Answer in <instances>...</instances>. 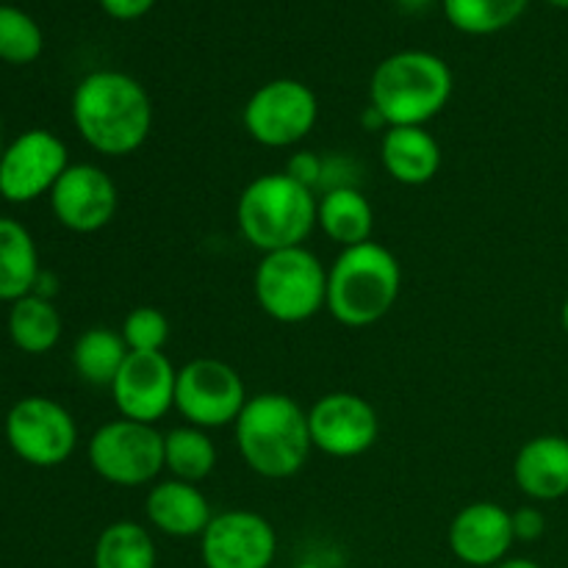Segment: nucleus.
I'll return each instance as SVG.
<instances>
[{"label":"nucleus","instance_id":"nucleus-15","mask_svg":"<svg viewBox=\"0 0 568 568\" xmlns=\"http://www.w3.org/2000/svg\"><path fill=\"white\" fill-rule=\"evenodd\" d=\"M120 194L105 170L94 164H70L50 192L55 220L72 233H98L114 220Z\"/></svg>","mask_w":568,"mask_h":568},{"label":"nucleus","instance_id":"nucleus-33","mask_svg":"<svg viewBox=\"0 0 568 568\" xmlns=\"http://www.w3.org/2000/svg\"><path fill=\"white\" fill-rule=\"evenodd\" d=\"M405 11H425L433 0H397Z\"/></svg>","mask_w":568,"mask_h":568},{"label":"nucleus","instance_id":"nucleus-1","mask_svg":"<svg viewBox=\"0 0 568 568\" xmlns=\"http://www.w3.org/2000/svg\"><path fill=\"white\" fill-rule=\"evenodd\" d=\"M72 122L94 153L122 159L148 142L153 100L128 72L94 70L72 92Z\"/></svg>","mask_w":568,"mask_h":568},{"label":"nucleus","instance_id":"nucleus-25","mask_svg":"<svg viewBox=\"0 0 568 568\" xmlns=\"http://www.w3.org/2000/svg\"><path fill=\"white\" fill-rule=\"evenodd\" d=\"M155 564L153 536L136 521H114L94 544V568H155Z\"/></svg>","mask_w":568,"mask_h":568},{"label":"nucleus","instance_id":"nucleus-3","mask_svg":"<svg viewBox=\"0 0 568 568\" xmlns=\"http://www.w3.org/2000/svg\"><path fill=\"white\" fill-rule=\"evenodd\" d=\"M453 87V70L442 55L430 50H399L372 72L369 105L388 128H425L447 109Z\"/></svg>","mask_w":568,"mask_h":568},{"label":"nucleus","instance_id":"nucleus-29","mask_svg":"<svg viewBox=\"0 0 568 568\" xmlns=\"http://www.w3.org/2000/svg\"><path fill=\"white\" fill-rule=\"evenodd\" d=\"M510 521H514V536L516 541H538L547 530V516L538 508H519L510 514Z\"/></svg>","mask_w":568,"mask_h":568},{"label":"nucleus","instance_id":"nucleus-22","mask_svg":"<svg viewBox=\"0 0 568 568\" xmlns=\"http://www.w3.org/2000/svg\"><path fill=\"white\" fill-rule=\"evenodd\" d=\"M9 336L17 349L28 355H44L59 344L61 314L48 297L28 294L11 303Z\"/></svg>","mask_w":568,"mask_h":568},{"label":"nucleus","instance_id":"nucleus-17","mask_svg":"<svg viewBox=\"0 0 568 568\" xmlns=\"http://www.w3.org/2000/svg\"><path fill=\"white\" fill-rule=\"evenodd\" d=\"M148 521L170 538H200L214 514L200 486L183 480H161L144 499Z\"/></svg>","mask_w":568,"mask_h":568},{"label":"nucleus","instance_id":"nucleus-11","mask_svg":"<svg viewBox=\"0 0 568 568\" xmlns=\"http://www.w3.org/2000/svg\"><path fill=\"white\" fill-rule=\"evenodd\" d=\"M70 166L67 144L44 128L20 133L0 155V197L9 203H33L53 192Z\"/></svg>","mask_w":568,"mask_h":568},{"label":"nucleus","instance_id":"nucleus-4","mask_svg":"<svg viewBox=\"0 0 568 568\" xmlns=\"http://www.w3.org/2000/svg\"><path fill=\"white\" fill-rule=\"evenodd\" d=\"M403 288L397 255L377 242H364L338 253L327 270V305L333 320L361 331L392 314Z\"/></svg>","mask_w":568,"mask_h":568},{"label":"nucleus","instance_id":"nucleus-21","mask_svg":"<svg viewBox=\"0 0 568 568\" xmlns=\"http://www.w3.org/2000/svg\"><path fill=\"white\" fill-rule=\"evenodd\" d=\"M39 275L42 272L33 236L17 220L0 216V300L17 303L33 294Z\"/></svg>","mask_w":568,"mask_h":568},{"label":"nucleus","instance_id":"nucleus-30","mask_svg":"<svg viewBox=\"0 0 568 568\" xmlns=\"http://www.w3.org/2000/svg\"><path fill=\"white\" fill-rule=\"evenodd\" d=\"M100 9L111 17V20H120V22H131L144 17L148 11H153V6L159 0H98Z\"/></svg>","mask_w":568,"mask_h":568},{"label":"nucleus","instance_id":"nucleus-7","mask_svg":"<svg viewBox=\"0 0 568 568\" xmlns=\"http://www.w3.org/2000/svg\"><path fill=\"white\" fill-rule=\"evenodd\" d=\"M89 464L111 486H150L164 471V433L133 419L105 422L89 438Z\"/></svg>","mask_w":568,"mask_h":568},{"label":"nucleus","instance_id":"nucleus-34","mask_svg":"<svg viewBox=\"0 0 568 568\" xmlns=\"http://www.w3.org/2000/svg\"><path fill=\"white\" fill-rule=\"evenodd\" d=\"M560 325H564V331H566V336H568V297H566L564 308H560Z\"/></svg>","mask_w":568,"mask_h":568},{"label":"nucleus","instance_id":"nucleus-9","mask_svg":"<svg viewBox=\"0 0 568 568\" xmlns=\"http://www.w3.org/2000/svg\"><path fill=\"white\" fill-rule=\"evenodd\" d=\"M242 375L220 358H194L178 369L175 410L200 430L236 425L247 405Z\"/></svg>","mask_w":568,"mask_h":568},{"label":"nucleus","instance_id":"nucleus-19","mask_svg":"<svg viewBox=\"0 0 568 568\" xmlns=\"http://www.w3.org/2000/svg\"><path fill=\"white\" fill-rule=\"evenodd\" d=\"M381 161L403 186H425L442 170V144L422 125L388 128L381 139Z\"/></svg>","mask_w":568,"mask_h":568},{"label":"nucleus","instance_id":"nucleus-31","mask_svg":"<svg viewBox=\"0 0 568 568\" xmlns=\"http://www.w3.org/2000/svg\"><path fill=\"white\" fill-rule=\"evenodd\" d=\"M286 172L294 178V181H300L303 186L311 189L322 178V161L316 159L314 153H297L292 161H288Z\"/></svg>","mask_w":568,"mask_h":568},{"label":"nucleus","instance_id":"nucleus-14","mask_svg":"<svg viewBox=\"0 0 568 568\" xmlns=\"http://www.w3.org/2000/svg\"><path fill=\"white\" fill-rule=\"evenodd\" d=\"M178 369L164 353H128L111 397L122 419L155 425L175 408Z\"/></svg>","mask_w":568,"mask_h":568},{"label":"nucleus","instance_id":"nucleus-5","mask_svg":"<svg viewBox=\"0 0 568 568\" xmlns=\"http://www.w3.org/2000/svg\"><path fill=\"white\" fill-rule=\"evenodd\" d=\"M236 222L250 247L264 255L305 247L316 227V197L288 172H270L244 186Z\"/></svg>","mask_w":568,"mask_h":568},{"label":"nucleus","instance_id":"nucleus-36","mask_svg":"<svg viewBox=\"0 0 568 568\" xmlns=\"http://www.w3.org/2000/svg\"><path fill=\"white\" fill-rule=\"evenodd\" d=\"M294 568H325L322 564H314V560H305V564H297Z\"/></svg>","mask_w":568,"mask_h":568},{"label":"nucleus","instance_id":"nucleus-20","mask_svg":"<svg viewBox=\"0 0 568 568\" xmlns=\"http://www.w3.org/2000/svg\"><path fill=\"white\" fill-rule=\"evenodd\" d=\"M316 225L338 247H358L372 242L375 209L366 194L355 186H333L316 200Z\"/></svg>","mask_w":568,"mask_h":568},{"label":"nucleus","instance_id":"nucleus-18","mask_svg":"<svg viewBox=\"0 0 568 568\" xmlns=\"http://www.w3.org/2000/svg\"><path fill=\"white\" fill-rule=\"evenodd\" d=\"M514 480L536 503L568 497V438L552 433L530 438L514 460Z\"/></svg>","mask_w":568,"mask_h":568},{"label":"nucleus","instance_id":"nucleus-12","mask_svg":"<svg viewBox=\"0 0 568 568\" xmlns=\"http://www.w3.org/2000/svg\"><path fill=\"white\" fill-rule=\"evenodd\" d=\"M314 449L331 458H358L375 447L381 419L369 399L353 392H333L316 399L308 410Z\"/></svg>","mask_w":568,"mask_h":568},{"label":"nucleus","instance_id":"nucleus-10","mask_svg":"<svg viewBox=\"0 0 568 568\" xmlns=\"http://www.w3.org/2000/svg\"><path fill=\"white\" fill-rule=\"evenodd\" d=\"M6 438L14 455L37 469L61 466L78 444L70 410L48 397H26L6 416Z\"/></svg>","mask_w":568,"mask_h":568},{"label":"nucleus","instance_id":"nucleus-16","mask_svg":"<svg viewBox=\"0 0 568 568\" xmlns=\"http://www.w3.org/2000/svg\"><path fill=\"white\" fill-rule=\"evenodd\" d=\"M514 544V521L497 503L466 505L449 525V549L466 566L491 568L503 564Z\"/></svg>","mask_w":568,"mask_h":568},{"label":"nucleus","instance_id":"nucleus-2","mask_svg":"<svg viewBox=\"0 0 568 568\" xmlns=\"http://www.w3.org/2000/svg\"><path fill=\"white\" fill-rule=\"evenodd\" d=\"M236 447L242 460L266 480L294 477L314 449L308 414L277 392L255 394L236 419Z\"/></svg>","mask_w":568,"mask_h":568},{"label":"nucleus","instance_id":"nucleus-27","mask_svg":"<svg viewBox=\"0 0 568 568\" xmlns=\"http://www.w3.org/2000/svg\"><path fill=\"white\" fill-rule=\"evenodd\" d=\"M44 37L39 22L17 6L0 3V61L31 64L42 55Z\"/></svg>","mask_w":568,"mask_h":568},{"label":"nucleus","instance_id":"nucleus-37","mask_svg":"<svg viewBox=\"0 0 568 568\" xmlns=\"http://www.w3.org/2000/svg\"><path fill=\"white\" fill-rule=\"evenodd\" d=\"M3 150H6L3 148V133H0V155H3Z\"/></svg>","mask_w":568,"mask_h":568},{"label":"nucleus","instance_id":"nucleus-24","mask_svg":"<svg viewBox=\"0 0 568 568\" xmlns=\"http://www.w3.org/2000/svg\"><path fill=\"white\" fill-rule=\"evenodd\" d=\"M128 353L131 349H128L122 333L109 331V327H92V331L78 336L75 347H72V364L87 383L111 388Z\"/></svg>","mask_w":568,"mask_h":568},{"label":"nucleus","instance_id":"nucleus-8","mask_svg":"<svg viewBox=\"0 0 568 568\" xmlns=\"http://www.w3.org/2000/svg\"><path fill=\"white\" fill-rule=\"evenodd\" d=\"M320 100L297 78H275L255 89L242 109L244 131L264 148H292L314 131Z\"/></svg>","mask_w":568,"mask_h":568},{"label":"nucleus","instance_id":"nucleus-28","mask_svg":"<svg viewBox=\"0 0 568 568\" xmlns=\"http://www.w3.org/2000/svg\"><path fill=\"white\" fill-rule=\"evenodd\" d=\"M120 333L131 353H164L170 342V322L153 305H139L122 320Z\"/></svg>","mask_w":568,"mask_h":568},{"label":"nucleus","instance_id":"nucleus-23","mask_svg":"<svg viewBox=\"0 0 568 568\" xmlns=\"http://www.w3.org/2000/svg\"><path fill=\"white\" fill-rule=\"evenodd\" d=\"M216 466V444L211 442L209 430L183 425L164 433V471L172 480L203 483Z\"/></svg>","mask_w":568,"mask_h":568},{"label":"nucleus","instance_id":"nucleus-35","mask_svg":"<svg viewBox=\"0 0 568 568\" xmlns=\"http://www.w3.org/2000/svg\"><path fill=\"white\" fill-rule=\"evenodd\" d=\"M549 6H555V9H568V0H547Z\"/></svg>","mask_w":568,"mask_h":568},{"label":"nucleus","instance_id":"nucleus-6","mask_svg":"<svg viewBox=\"0 0 568 568\" xmlns=\"http://www.w3.org/2000/svg\"><path fill=\"white\" fill-rule=\"evenodd\" d=\"M253 292L270 320L300 325L327 305V266L308 247L266 253L255 266Z\"/></svg>","mask_w":568,"mask_h":568},{"label":"nucleus","instance_id":"nucleus-13","mask_svg":"<svg viewBox=\"0 0 568 568\" xmlns=\"http://www.w3.org/2000/svg\"><path fill=\"white\" fill-rule=\"evenodd\" d=\"M275 555V527L253 510H222L200 536L205 568H270Z\"/></svg>","mask_w":568,"mask_h":568},{"label":"nucleus","instance_id":"nucleus-32","mask_svg":"<svg viewBox=\"0 0 568 568\" xmlns=\"http://www.w3.org/2000/svg\"><path fill=\"white\" fill-rule=\"evenodd\" d=\"M491 568H541V566H538L536 560H530V558H505L503 564H497Z\"/></svg>","mask_w":568,"mask_h":568},{"label":"nucleus","instance_id":"nucleus-26","mask_svg":"<svg viewBox=\"0 0 568 568\" xmlns=\"http://www.w3.org/2000/svg\"><path fill=\"white\" fill-rule=\"evenodd\" d=\"M530 0H442L449 26L469 37H491L514 26Z\"/></svg>","mask_w":568,"mask_h":568}]
</instances>
